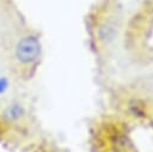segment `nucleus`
<instances>
[{
	"instance_id": "obj_1",
	"label": "nucleus",
	"mask_w": 153,
	"mask_h": 152,
	"mask_svg": "<svg viewBox=\"0 0 153 152\" xmlns=\"http://www.w3.org/2000/svg\"><path fill=\"white\" fill-rule=\"evenodd\" d=\"M43 57L39 34L30 28L10 0H0V63L17 81L30 80Z\"/></svg>"
},
{
	"instance_id": "obj_2",
	"label": "nucleus",
	"mask_w": 153,
	"mask_h": 152,
	"mask_svg": "<svg viewBox=\"0 0 153 152\" xmlns=\"http://www.w3.org/2000/svg\"><path fill=\"white\" fill-rule=\"evenodd\" d=\"M117 37V25L112 22H103L94 31V39L98 49H106Z\"/></svg>"
}]
</instances>
